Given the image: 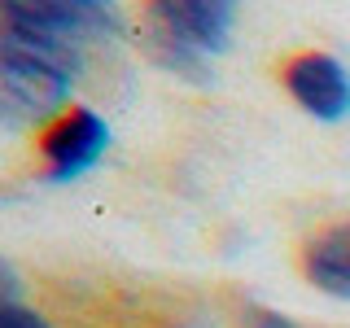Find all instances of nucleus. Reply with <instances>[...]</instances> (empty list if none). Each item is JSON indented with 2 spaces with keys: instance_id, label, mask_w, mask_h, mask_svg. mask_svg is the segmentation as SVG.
<instances>
[{
  "instance_id": "nucleus-1",
  "label": "nucleus",
  "mask_w": 350,
  "mask_h": 328,
  "mask_svg": "<svg viewBox=\"0 0 350 328\" xmlns=\"http://www.w3.org/2000/svg\"><path fill=\"white\" fill-rule=\"evenodd\" d=\"M83 70V44L27 22L14 5L0 9V105L5 123H40L70 101Z\"/></svg>"
},
{
  "instance_id": "nucleus-2",
  "label": "nucleus",
  "mask_w": 350,
  "mask_h": 328,
  "mask_svg": "<svg viewBox=\"0 0 350 328\" xmlns=\"http://www.w3.org/2000/svg\"><path fill=\"white\" fill-rule=\"evenodd\" d=\"M237 5L228 0H158L145 14V49L171 74L206 79L211 57L228 49Z\"/></svg>"
},
{
  "instance_id": "nucleus-3",
  "label": "nucleus",
  "mask_w": 350,
  "mask_h": 328,
  "mask_svg": "<svg viewBox=\"0 0 350 328\" xmlns=\"http://www.w3.org/2000/svg\"><path fill=\"white\" fill-rule=\"evenodd\" d=\"M109 149V123L96 109H70L44 136V180L70 184L88 175Z\"/></svg>"
},
{
  "instance_id": "nucleus-4",
  "label": "nucleus",
  "mask_w": 350,
  "mask_h": 328,
  "mask_svg": "<svg viewBox=\"0 0 350 328\" xmlns=\"http://www.w3.org/2000/svg\"><path fill=\"white\" fill-rule=\"evenodd\" d=\"M284 87L293 92L306 114L324 118V123H337V118L350 114V74L346 66L328 53H302L284 66Z\"/></svg>"
},
{
  "instance_id": "nucleus-5",
  "label": "nucleus",
  "mask_w": 350,
  "mask_h": 328,
  "mask_svg": "<svg viewBox=\"0 0 350 328\" xmlns=\"http://www.w3.org/2000/svg\"><path fill=\"white\" fill-rule=\"evenodd\" d=\"M14 9L27 22H36L44 31H57V36L75 40V44L118 36V14L109 5H96V0H44V5H22V0H14Z\"/></svg>"
},
{
  "instance_id": "nucleus-6",
  "label": "nucleus",
  "mask_w": 350,
  "mask_h": 328,
  "mask_svg": "<svg viewBox=\"0 0 350 328\" xmlns=\"http://www.w3.org/2000/svg\"><path fill=\"white\" fill-rule=\"evenodd\" d=\"M302 267H306V280L320 293L350 302V219L324 228V232L306 245Z\"/></svg>"
},
{
  "instance_id": "nucleus-7",
  "label": "nucleus",
  "mask_w": 350,
  "mask_h": 328,
  "mask_svg": "<svg viewBox=\"0 0 350 328\" xmlns=\"http://www.w3.org/2000/svg\"><path fill=\"white\" fill-rule=\"evenodd\" d=\"M0 328H49V320L22 302H0Z\"/></svg>"
},
{
  "instance_id": "nucleus-8",
  "label": "nucleus",
  "mask_w": 350,
  "mask_h": 328,
  "mask_svg": "<svg viewBox=\"0 0 350 328\" xmlns=\"http://www.w3.org/2000/svg\"><path fill=\"white\" fill-rule=\"evenodd\" d=\"M254 328H302V324L284 320V315H258V324H254Z\"/></svg>"
}]
</instances>
